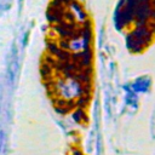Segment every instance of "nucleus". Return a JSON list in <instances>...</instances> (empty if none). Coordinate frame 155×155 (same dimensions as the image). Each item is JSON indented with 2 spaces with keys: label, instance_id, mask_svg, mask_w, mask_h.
<instances>
[{
  "label": "nucleus",
  "instance_id": "1",
  "mask_svg": "<svg viewBox=\"0 0 155 155\" xmlns=\"http://www.w3.org/2000/svg\"><path fill=\"white\" fill-rule=\"evenodd\" d=\"M148 85H149V80L147 79H140L138 80L134 85H133V90L136 91H145L148 88Z\"/></svg>",
  "mask_w": 155,
  "mask_h": 155
}]
</instances>
